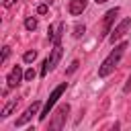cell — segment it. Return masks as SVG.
Listing matches in <instances>:
<instances>
[{"mask_svg":"<svg viewBox=\"0 0 131 131\" xmlns=\"http://www.w3.org/2000/svg\"><path fill=\"white\" fill-rule=\"evenodd\" d=\"M25 29L27 31H35L37 29V18H27L25 20Z\"/></svg>","mask_w":131,"mask_h":131,"instance_id":"cell-12","label":"cell"},{"mask_svg":"<svg viewBox=\"0 0 131 131\" xmlns=\"http://www.w3.org/2000/svg\"><path fill=\"white\" fill-rule=\"evenodd\" d=\"M129 88H131V76H129V80H127V86H125V92H129Z\"/></svg>","mask_w":131,"mask_h":131,"instance_id":"cell-19","label":"cell"},{"mask_svg":"<svg viewBox=\"0 0 131 131\" xmlns=\"http://www.w3.org/2000/svg\"><path fill=\"white\" fill-rule=\"evenodd\" d=\"M33 78H35V70L31 68V70H27V72H25V80H33Z\"/></svg>","mask_w":131,"mask_h":131,"instance_id":"cell-15","label":"cell"},{"mask_svg":"<svg viewBox=\"0 0 131 131\" xmlns=\"http://www.w3.org/2000/svg\"><path fill=\"white\" fill-rule=\"evenodd\" d=\"M117 14H119V8H117V6H115V8H111V10L104 14V18H102V29H100V35H98V39H102V37L111 35V31H113V23H115Z\"/></svg>","mask_w":131,"mask_h":131,"instance_id":"cell-5","label":"cell"},{"mask_svg":"<svg viewBox=\"0 0 131 131\" xmlns=\"http://www.w3.org/2000/svg\"><path fill=\"white\" fill-rule=\"evenodd\" d=\"M39 108H41V102H39V100H35L33 104H29V106H27V111L16 119L14 127H23V125H27V123L33 119V115H37V113H39Z\"/></svg>","mask_w":131,"mask_h":131,"instance_id":"cell-7","label":"cell"},{"mask_svg":"<svg viewBox=\"0 0 131 131\" xmlns=\"http://www.w3.org/2000/svg\"><path fill=\"white\" fill-rule=\"evenodd\" d=\"M61 59V43H53V49H51V55L43 61V68H41V76H47L51 70H55V66L59 63Z\"/></svg>","mask_w":131,"mask_h":131,"instance_id":"cell-3","label":"cell"},{"mask_svg":"<svg viewBox=\"0 0 131 131\" xmlns=\"http://www.w3.org/2000/svg\"><path fill=\"white\" fill-rule=\"evenodd\" d=\"M125 49H127V43L123 41V43L115 45V49H113V51L102 59V63H100V68H98V76H100V78H106L108 74H113V72H115V68L119 66L121 57L125 55Z\"/></svg>","mask_w":131,"mask_h":131,"instance_id":"cell-1","label":"cell"},{"mask_svg":"<svg viewBox=\"0 0 131 131\" xmlns=\"http://www.w3.org/2000/svg\"><path fill=\"white\" fill-rule=\"evenodd\" d=\"M14 2H18V0H4V6H6V8H8V6H12V4H14Z\"/></svg>","mask_w":131,"mask_h":131,"instance_id":"cell-18","label":"cell"},{"mask_svg":"<svg viewBox=\"0 0 131 131\" xmlns=\"http://www.w3.org/2000/svg\"><path fill=\"white\" fill-rule=\"evenodd\" d=\"M76 68H78V61H72V66H70V70H68V74H72V72H76Z\"/></svg>","mask_w":131,"mask_h":131,"instance_id":"cell-17","label":"cell"},{"mask_svg":"<svg viewBox=\"0 0 131 131\" xmlns=\"http://www.w3.org/2000/svg\"><path fill=\"white\" fill-rule=\"evenodd\" d=\"M35 57H37V51H25V55H23L25 61H35Z\"/></svg>","mask_w":131,"mask_h":131,"instance_id":"cell-13","label":"cell"},{"mask_svg":"<svg viewBox=\"0 0 131 131\" xmlns=\"http://www.w3.org/2000/svg\"><path fill=\"white\" fill-rule=\"evenodd\" d=\"M66 88H68V82H61L59 86H55V88H53V92L49 94V98H47V102H45L43 111L39 113V121H45V119H47V115L51 113V108L55 106V102L59 100V96L63 94V90H66Z\"/></svg>","mask_w":131,"mask_h":131,"instance_id":"cell-2","label":"cell"},{"mask_svg":"<svg viewBox=\"0 0 131 131\" xmlns=\"http://www.w3.org/2000/svg\"><path fill=\"white\" fill-rule=\"evenodd\" d=\"M47 10H49V8H47V4H39V8H37V12H39V14H45Z\"/></svg>","mask_w":131,"mask_h":131,"instance_id":"cell-16","label":"cell"},{"mask_svg":"<svg viewBox=\"0 0 131 131\" xmlns=\"http://www.w3.org/2000/svg\"><path fill=\"white\" fill-rule=\"evenodd\" d=\"M96 4H104V2H108V0H94Z\"/></svg>","mask_w":131,"mask_h":131,"instance_id":"cell-20","label":"cell"},{"mask_svg":"<svg viewBox=\"0 0 131 131\" xmlns=\"http://www.w3.org/2000/svg\"><path fill=\"white\" fill-rule=\"evenodd\" d=\"M10 55V47H2V61H6Z\"/></svg>","mask_w":131,"mask_h":131,"instance_id":"cell-14","label":"cell"},{"mask_svg":"<svg viewBox=\"0 0 131 131\" xmlns=\"http://www.w3.org/2000/svg\"><path fill=\"white\" fill-rule=\"evenodd\" d=\"M68 113H70V104H59L57 111L53 113V119L49 121V129H61V127L66 125Z\"/></svg>","mask_w":131,"mask_h":131,"instance_id":"cell-4","label":"cell"},{"mask_svg":"<svg viewBox=\"0 0 131 131\" xmlns=\"http://www.w3.org/2000/svg\"><path fill=\"white\" fill-rule=\"evenodd\" d=\"M16 102H18V100H16V98H12V100H8V102L4 104V108H2V113H0V119H2V121L10 117V113L14 111V106H16Z\"/></svg>","mask_w":131,"mask_h":131,"instance_id":"cell-10","label":"cell"},{"mask_svg":"<svg viewBox=\"0 0 131 131\" xmlns=\"http://www.w3.org/2000/svg\"><path fill=\"white\" fill-rule=\"evenodd\" d=\"M23 78H25V74H23L20 66H14V68L8 72V76H6V88H8V90H10V88H16Z\"/></svg>","mask_w":131,"mask_h":131,"instance_id":"cell-8","label":"cell"},{"mask_svg":"<svg viewBox=\"0 0 131 131\" xmlns=\"http://www.w3.org/2000/svg\"><path fill=\"white\" fill-rule=\"evenodd\" d=\"M84 33H86V27H84V25H76V27H74V33H72V35H74L76 39H80V37H82Z\"/></svg>","mask_w":131,"mask_h":131,"instance_id":"cell-11","label":"cell"},{"mask_svg":"<svg viewBox=\"0 0 131 131\" xmlns=\"http://www.w3.org/2000/svg\"><path fill=\"white\" fill-rule=\"evenodd\" d=\"M86 4H88V0H70V6H68V10H70V14H82L84 10H86Z\"/></svg>","mask_w":131,"mask_h":131,"instance_id":"cell-9","label":"cell"},{"mask_svg":"<svg viewBox=\"0 0 131 131\" xmlns=\"http://www.w3.org/2000/svg\"><path fill=\"white\" fill-rule=\"evenodd\" d=\"M129 27H131V18H123L113 31H111V35H108V41L115 45V41H119V39H123L125 37V33L129 31Z\"/></svg>","mask_w":131,"mask_h":131,"instance_id":"cell-6","label":"cell"}]
</instances>
